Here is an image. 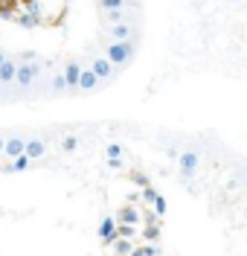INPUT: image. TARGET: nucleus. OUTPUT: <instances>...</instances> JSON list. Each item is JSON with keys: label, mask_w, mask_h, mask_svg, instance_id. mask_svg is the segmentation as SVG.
<instances>
[{"label": "nucleus", "mask_w": 247, "mask_h": 256, "mask_svg": "<svg viewBox=\"0 0 247 256\" xmlns=\"http://www.w3.org/2000/svg\"><path fill=\"white\" fill-rule=\"evenodd\" d=\"M99 239L105 242V244H111V242L116 239V224H114V218H102V224H99Z\"/></svg>", "instance_id": "nucleus-6"}, {"label": "nucleus", "mask_w": 247, "mask_h": 256, "mask_svg": "<svg viewBox=\"0 0 247 256\" xmlns=\"http://www.w3.org/2000/svg\"><path fill=\"white\" fill-rule=\"evenodd\" d=\"M44 152H47V143H44V140H26V146H23V154L29 160L44 158Z\"/></svg>", "instance_id": "nucleus-5"}, {"label": "nucleus", "mask_w": 247, "mask_h": 256, "mask_svg": "<svg viewBox=\"0 0 247 256\" xmlns=\"http://www.w3.org/2000/svg\"><path fill=\"white\" fill-rule=\"evenodd\" d=\"M116 236H122V239H134V236H137V227H134V224H119V227H116Z\"/></svg>", "instance_id": "nucleus-14"}, {"label": "nucleus", "mask_w": 247, "mask_h": 256, "mask_svg": "<svg viewBox=\"0 0 247 256\" xmlns=\"http://www.w3.org/2000/svg\"><path fill=\"white\" fill-rule=\"evenodd\" d=\"M3 62H6V58H3V50H0V64H3Z\"/></svg>", "instance_id": "nucleus-27"}, {"label": "nucleus", "mask_w": 247, "mask_h": 256, "mask_svg": "<svg viewBox=\"0 0 247 256\" xmlns=\"http://www.w3.org/2000/svg\"><path fill=\"white\" fill-rule=\"evenodd\" d=\"M99 6L108 12V9H122V6H128V0H99Z\"/></svg>", "instance_id": "nucleus-15"}, {"label": "nucleus", "mask_w": 247, "mask_h": 256, "mask_svg": "<svg viewBox=\"0 0 247 256\" xmlns=\"http://www.w3.org/2000/svg\"><path fill=\"white\" fill-rule=\"evenodd\" d=\"M114 41H131V35H134V30L128 26V24H114Z\"/></svg>", "instance_id": "nucleus-11"}, {"label": "nucleus", "mask_w": 247, "mask_h": 256, "mask_svg": "<svg viewBox=\"0 0 247 256\" xmlns=\"http://www.w3.org/2000/svg\"><path fill=\"white\" fill-rule=\"evenodd\" d=\"M3 143H6V137H0V152H3Z\"/></svg>", "instance_id": "nucleus-26"}, {"label": "nucleus", "mask_w": 247, "mask_h": 256, "mask_svg": "<svg viewBox=\"0 0 247 256\" xmlns=\"http://www.w3.org/2000/svg\"><path fill=\"white\" fill-rule=\"evenodd\" d=\"M23 3H26V0H23Z\"/></svg>", "instance_id": "nucleus-29"}, {"label": "nucleus", "mask_w": 247, "mask_h": 256, "mask_svg": "<svg viewBox=\"0 0 247 256\" xmlns=\"http://www.w3.org/2000/svg\"><path fill=\"white\" fill-rule=\"evenodd\" d=\"M119 224H137V210L122 207V212H119Z\"/></svg>", "instance_id": "nucleus-13"}, {"label": "nucleus", "mask_w": 247, "mask_h": 256, "mask_svg": "<svg viewBox=\"0 0 247 256\" xmlns=\"http://www.w3.org/2000/svg\"><path fill=\"white\" fill-rule=\"evenodd\" d=\"M128 256H146V254H143V248H134V250H131Z\"/></svg>", "instance_id": "nucleus-25"}, {"label": "nucleus", "mask_w": 247, "mask_h": 256, "mask_svg": "<svg viewBox=\"0 0 247 256\" xmlns=\"http://www.w3.org/2000/svg\"><path fill=\"white\" fill-rule=\"evenodd\" d=\"M157 236H160V230H157L154 224H148L146 227V239H157Z\"/></svg>", "instance_id": "nucleus-23"}, {"label": "nucleus", "mask_w": 247, "mask_h": 256, "mask_svg": "<svg viewBox=\"0 0 247 256\" xmlns=\"http://www.w3.org/2000/svg\"><path fill=\"white\" fill-rule=\"evenodd\" d=\"M23 146H26L23 137H9V140L3 143V152H0V154H6V158L12 160V158H17V154H23Z\"/></svg>", "instance_id": "nucleus-4"}, {"label": "nucleus", "mask_w": 247, "mask_h": 256, "mask_svg": "<svg viewBox=\"0 0 247 256\" xmlns=\"http://www.w3.org/2000/svg\"><path fill=\"white\" fill-rule=\"evenodd\" d=\"M137 52V44L134 41H114L111 47H105V58L111 64H125Z\"/></svg>", "instance_id": "nucleus-1"}, {"label": "nucleus", "mask_w": 247, "mask_h": 256, "mask_svg": "<svg viewBox=\"0 0 247 256\" xmlns=\"http://www.w3.org/2000/svg\"><path fill=\"white\" fill-rule=\"evenodd\" d=\"M143 254H146V256H163V254H160V248H154V244H146V248H143Z\"/></svg>", "instance_id": "nucleus-22"}, {"label": "nucleus", "mask_w": 247, "mask_h": 256, "mask_svg": "<svg viewBox=\"0 0 247 256\" xmlns=\"http://www.w3.org/2000/svg\"><path fill=\"white\" fill-rule=\"evenodd\" d=\"M134 180H137V184H140V186H148V178L143 175V172H137V175H134Z\"/></svg>", "instance_id": "nucleus-24"}, {"label": "nucleus", "mask_w": 247, "mask_h": 256, "mask_svg": "<svg viewBox=\"0 0 247 256\" xmlns=\"http://www.w3.org/2000/svg\"><path fill=\"white\" fill-rule=\"evenodd\" d=\"M76 146H79L76 137H64V140H61V148H64V152H76Z\"/></svg>", "instance_id": "nucleus-18"}, {"label": "nucleus", "mask_w": 247, "mask_h": 256, "mask_svg": "<svg viewBox=\"0 0 247 256\" xmlns=\"http://www.w3.org/2000/svg\"><path fill=\"white\" fill-rule=\"evenodd\" d=\"M61 76H64L67 88H76V90H79V76H82V67H79L76 62H73V64H67V67H64V73H61Z\"/></svg>", "instance_id": "nucleus-7"}, {"label": "nucleus", "mask_w": 247, "mask_h": 256, "mask_svg": "<svg viewBox=\"0 0 247 256\" xmlns=\"http://www.w3.org/2000/svg\"><path fill=\"white\" fill-rule=\"evenodd\" d=\"M90 70L96 73V79H99V82H105V79H111V73H114V64L108 62L105 56H99V58H93Z\"/></svg>", "instance_id": "nucleus-3"}, {"label": "nucleus", "mask_w": 247, "mask_h": 256, "mask_svg": "<svg viewBox=\"0 0 247 256\" xmlns=\"http://www.w3.org/2000/svg\"><path fill=\"white\" fill-rule=\"evenodd\" d=\"M67 88V82H64V76L58 73V76H52V90H64Z\"/></svg>", "instance_id": "nucleus-19"}, {"label": "nucleus", "mask_w": 247, "mask_h": 256, "mask_svg": "<svg viewBox=\"0 0 247 256\" xmlns=\"http://www.w3.org/2000/svg\"><path fill=\"white\" fill-rule=\"evenodd\" d=\"M41 73V64H20L17 67V76H15V82L20 84V88H26V84H32V79Z\"/></svg>", "instance_id": "nucleus-2"}, {"label": "nucleus", "mask_w": 247, "mask_h": 256, "mask_svg": "<svg viewBox=\"0 0 247 256\" xmlns=\"http://www.w3.org/2000/svg\"><path fill=\"white\" fill-rule=\"evenodd\" d=\"M154 212H157V216H163L166 212V198H160V195L154 198Z\"/></svg>", "instance_id": "nucleus-20"}, {"label": "nucleus", "mask_w": 247, "mask_h": 256, "mask_svg": "<svg viewBox=\"0 0 247 256\" xmlns=\"http://www.w3.org/2000/svg\"><path fill=\"white\" fill-rule=\"evenodd\" d=\"M154 198H157L154 186H143V201H146V204H154Z\"/></svg>", "instance_id": "nucleus-17"}, {"label": "nucleus", "mask_w": 247, "mask_h": 256, "mask_svg": "<svg viewBox=\"0 0 247 256\" xmlns=\"http://www.w3.org/2000/svg\"><path fill=\"white\" fill-rule=\"evenodd\" d=\"M17 24L29 30V26H35V24H41V18H38V15H29V12H26V15H20V18H17Z\"/></svg>", "instance_id": "nucleus-16"}, {"label": "nucleus", "mask_w": 247, "mask_h": 256, "mask_svg": "<svg viewBox=\"0 0 247 256\" xmlns=\"http://www.w3.org/2000/svg\"><path fill=\"white\" fill-rule=\"evenodd\" d=\"M178 163H181V169H198L201 158H198L195 152H183L181 158H178Z\"/></svg>", "instance_id": "nucleus-12"}, {"label": "nucleus", "mask_w": 247, "mask_h": 256, "mask_svg": "<svg viewBox=\"0 0 247 256\" xmlns=\"http://www.w3.org/2000/svg\"><path fill=\"white\" fill-rule=\"evenodd\" d=\"M111 244H114V254L116 256H128L134 250V239H122V236H116Z\"/></svg>", "instance_id": "nucleus-9"}, {"label": "nucleus", "mask_w": 247, "mask_h": 256, "mask_svg": "<svg viewBox=\"0 0 247 256\" xmlns=\"http://www.w3.org/2000/svg\"><path fill=\"white\" fill-rule=\"evenodd\" d=\"M108 18H111V20H114V24H122V9H108Z\"/></svg>", "instance_id": "nucleus-21"}, {"label": "nucleus", "mask_w": 247, "mask_h": 256, "mask_svg": "<svg viewBox=\"0 0 247 256\" xmlns=\"http://www.w3.org/2000/svg\"><path fill=\"white\" fill-rule=\"evenodd\" d=\"M99 88V79L93 70H82V76H79V90H96Z\"/></svg>", "instance_id": "nucleus-8"}, {"label": "nucleus", "mask_w": 247, "mask_h": 256, "mask_svg": "<svg viewBox=\"0 0 247 256\" xmlns=\"http://www.w3.org/2000/svg\"><path fill=\"white\" fill-rule=\"evenodd\" d=\"M15 76H17V64L15 62L0 64V82H15Z\"/></svg>", "instance_id": "nucleus-10"}, {"label": "nucleus", "mask_w": 247, "mask_h": 256, "mask_svg": "<svg viewBox=\"0 0 247 256\" xmlns=\"http://www.w3.org/2000/svg\"><path fill=\"white\" fill-rule=\"evenodd\" d=\"M236 3H239V0H236Z\"/></svg>", "instance_id": "nucleus-28"}]
</instances>
